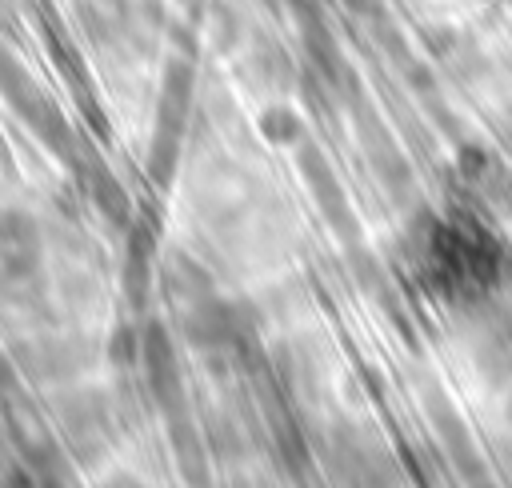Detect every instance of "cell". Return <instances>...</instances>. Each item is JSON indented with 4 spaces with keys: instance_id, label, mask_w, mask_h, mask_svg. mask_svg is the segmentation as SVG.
<instances>
[{
    "instance_id": "obj_1",
    "label": "cell",
    "mask_w": 512,
    "mask_h": 488,
    "mask_svg": "<svg viewBox=\"0 0 512 488\" xmlns=\"http://www.w3.org/2000/svg\"><path fill=\"white\" fill-rule=\"evenodd\" d=\"M412 276L448 304H476L512 276V248L476 212L420 216L408 228Z\"/></svg>"
},
{
    "instance_id": "obj_2",
    "label": "cell",
    "mask_w": 512,
    "mask_h": 488,
    "mask_svg": "<svg viewBox=\"0 0 512 488\" xmlns=\"http://www.w3.org/2000/svg\"><path fill=\"white\" fill-rule=\"evenodd\" d=\"M320 464L332 488H400L404 484L396 456L352 424L328 428V440L320 444Z\"/></svg>"
},
{
    "instance_id": "obj_3",
    "label": "cell",
    "mask_w": 512,
    "mask_h": 488,
    "mask_svg": "<svg viewBox=\"0 0 512 488\" xmlns=\"http://www.w3.org/2000/svg\"><path fill=\"white\" fill-rule=\"evenodd\" d=\"M56 424H60V440H64L72 460L96 464L116 444V412H112V404L100 392H72V396H64L60 412H56Z\"/></svg>"
},
{
    "instance_id": "obj_4",
    "label": "cell",
    "mask_w": 512,
    "mask_h": 488,
    "mask_svg": "<svg viewBox=\"0 0 512 488\" xmlns=\"http://www.w3.org/2000/svg\"><path fill=\"white\" fill-rule=\"evenodd\" d=\"M136 368L144 376L148 400L160 412H180L184 400V372H180V352H176V336L164 320H148L144 328H136Z\"/></svg>"
},
{
    "instance_id": "obj_5",
    "label": "cell",
    "mask_w": 512,
    "mask_h": 488,
    "mask_svg": "<svg viewBox=\"0 0 512 488\" xmlns=\"http://www.w3.org/2000/svg\"><path fill=\"white\" fill-rule=\"evenodd\" d=\"M188 100H192V68H188L184 60H172L168 72H164L160 112H156V136H152V176H156L160 188L172 180V168H176V152H180V132H184Z\"/></svg>"
},
{
    "instance_id": "obj_6",
    "label": "cell",
    "mask_w": 512,
    "mask_h": 488,
    "mask_svg": "<svg viewBox=\"0 0 512 488\" xmlns=\"http://www.w3.org/2000/svg\"><path fill=\"white\" fill-rule=\"evenodd\" d=\"M176 332L184 344L200 348V352H224L240 340V316L228 300H220L216 292L180 304L176 312Z\"/></svg>"
},
{
    "instance_id": "obj_7",
    "label": "cell",
    "mask_w": 512,
    "mask_h": 488,
    "mask_svg": "<svg viewBox=\"0 0 512 488\" xmlns=\"http://www.w3.org/2000/svg\"><path fill=\"white\" fill-rule=\"evenodd\" d=\"M456 172H460V180L472 188V196L484 208H492L496 216H508L512 212V172L488 148L464 144L456 152Z\"/></svg>"
},
{
    "instance_id": "obj_8",
    "label": "cell",
    "mask_w": 512,
    "mask_h": 488,
    "mask_svg": "<svg viewBox=\"0 0 512 488\" xmlns=\"http://www.w3.org/2000/svg\"><path fill=\"white\" fill-rule=\"evenodd\" d=\"M300 172H304V180L312 184V192H316V200H320L324 212H332V216L344 212V192H340L336 172L328 168V160H324L320 148H312V144L300 148Z\"/></svg>"
},
{
    "instance_id": "obj_9",
    "label": "cell",
    "mask_w": 512,
    "mask_h": 488,
    "mask_svg": "<svg viewBox=\"0 0 512 488\" xmlns=\"http://www.w3.org/2000/svg\"><path fill=\"white\" fill-rule=\"evenodd\" d=\"M260 136L276 148H292V144H304V116L292 108V104H268L256 120Z\"/></svg>"
},
{
    "instance_id": "obj_10",
    "label": "cell",
    "mask_w": 512,
    "mask_h": 488,
    "mask_svg": "<svg viewBox=\"0 0 512 488\" xmlns=\"http://www.w3.org/2000/svg\"><path fill=\"white\" fill-rule=\"evenodd\" d=\"M92 200H96V204H100V212H104V216H112L116 224H124V220H128V196H124V188H120V180H116V176L100 172V176L92 180Z\"/></svg>"
},
{
    "instance_id": "obj_11",
    "label": "cell",
    "mask_w": 512,
    "mask_h": 488,
    "mask_svg": "<svg viewBox=\"0 0 512 488\" xmlns=\"http://www.w3.org/2000/svg\"><path fill=\"white\" fill-rule=\"evenodd\" d=\"M0 488H40V484L32 480V472H28L20 460H12V464L0 472Z\"/></svg>"
},
{
    "instance_id": "obj_12",
    "label": "cell",
    "mask_w": 512,
    "mask_h": 488,
    "mask_svg": "<svg viewBox=\"0 0 512 488\" xmlns=\"http://www.w3.org/2000/svg\"><path fill=\"white\" fill-rule=\"evenodd\" d=\"M16 372H20V364H16V352H4V348H0V396L16 388Z\"/></svg>"
},
{
    "instance_id": "obj_13",
    "label": "cell",
    "mask_w": 512,
    "mask_h": 488,
    "mask_svg": "<svg viewBox=\"0 0 512 488\" xmlns=\"http://www.w3.org/2000/svg\"><path fill=\"white\" fill-rule=\"evenodd\" d=\"M340 4H344V12H352V16H360V20L384 12V0H340Z\"/></svg>"
},
{
    "instance_id": "obj_14",
    "label": "cell",
    "mask_w": 512,
    "mask_h": 488,
    "mask_svg": "<svg viewBox=\"0 0 512 488\" xmlns=\"http://www.w3.org/2000/svg\"><path fill=\"white\" fill-rule=\"evenodd\" d=\"M96 488H148L140 476H132V472H112V476H104Z\"/></svg>"
},
{
    "instance_id": "obj_15",
    "label": "cell",
    "mask_w": 512,
    "mask_h": 488,
    "mask_svg": "<svg viewBox=\"0 0 512 488\" xmlns=\"http://www.w3.org/2000/svg\"><path fill=\"white\" fill-rule=\"evenodd\" d=\"M292 4H312V0H292Z\"/></svg>"
}]
</instances>
